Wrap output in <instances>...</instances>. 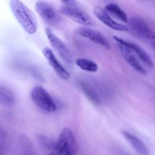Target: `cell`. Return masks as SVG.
I'll list each match as a JSON object with an SVG mask.
<instances>
[{
    "label": "cell",
    "mask_w": 155,
    "mask_h": 155,
    "mask_svg": "<svg viewBox=\"0 0 155 155\" xmlns=\"http://www.w3.org/2000/svg\"><path fill=\"white\" fill-rule=\"evenodd\" d=\"M10 8L24 31L28 34H34L37 30V21L31 10L20 0H11Z\"/></svg>",
    "instance_id": "obj_1"
},
{
    "label": "cell",
    "mask_w": 155,
    "mask_h": 155,
    "mask_svg": "<svg viewBox=\"0 0 155 155\" xmlns=\"http://www.w3.org/2000/svg\"><path fill=\"white\" fill-rule=\"evenodd\" d=\"M77 151V142L72 131L69 128H64L54 144L53 151L59 155H75Z\"/></svg>",
    "instance_id": "obj_2"
},
{
    "label": "cell",
    "mask_w": 155,
    "mask_h": 155,
    "mask_svg": "<svg viewBox=\"0 0 155 155\" xmlns=\"http://www.w3.org/2000/svg\"><path fill=\"white\" fill-rule=\"evenodd\" d=\"M129 27L133 33L139 38L150 42L155 43V28L149 21L139 16H135L129 21Z\"/></svg>",
    "instance_id": "obj_3"
},
{
    "label": "cell",
    "mask_w": 155,
    "mask_h": 155,
    "mask_svg": "<svg viewBox=\"0 0 155 155\" xmlns=\"http://www.w3.org/2000/svg\"><path fill=\"white\" fill-rule=\"evenodd\" d=\"M32 101L43 110L48 113L56 111L57 106L50 93L41 86H36L30 92Z\"/></svg>",
    "instance_id": "obj_4"
},
{
    "label": "cell",
    "mask_w": 155,
    "mask_h": 155,
    "mask_svg": "<svg viewBox=\"0 0 155 155\" xmlns=\"http://www.w3.org/2000/svg\"><path fill=\"white\" fill-rule=\"evenodd\" d=\"M45 33L51 46L57 52V54L60 56L61 58L65 63L68 64H72V56H71V52L67 48L65 44L63 42V41L59 39L58 36H56L50 28H47V27L45 28Z\"/></svg>",
    "instance_id": "obj_5"
},
{
    "label": "cell",
    "mask_w": 155,
    "mask_h": 155,
    "mask_svg": "<svg viewBox=\"0 0 155 155\" xmlns=\"http://www.w3.org/2000/svg\"><path fill=\"white\" fill-rule=\"evenodd\" d=\"M35 8L43 21L50 26H55L59 22V15L54 8L44 1H39L35 5Z\"/></svg>",
    "instance_id": "obj_6"
},
{
    "label": "cell",
    "mask_w": 155,
    "mask_h": 155,
    "mask_svg": "<svg viewBox=\"0 0 155 155\" xmlns=\"http://www.w3.org/2000/svg\"><path fill=\"white\" fill-rule=\"evenodd\" d=\"M93 13L99 21H101L106 27H109L112 30L122 32H126L129 30V27L112 19L111 18V15L105 10V8H103L100 6H95L93 9Z\"/></svg>",
    "instance_id": "obj_7"
},
{
    "label": "cell",
    "mask_w": 155,
    "mask_h": 155,
    "mask_svg": "<svg viewBox=\"0 0 155 155\" xmlns=\"http://www.w3.org/2000/svg\"><path fill=\"white\" fill-rule=\"evenodd\" d=\"M77 33L82 37L88 39L91 42L100 45L106 49L110 48V44L104 35L102 33L94 29L88 28V27H79L77 30Z\"/></svg>",
    "instance_id": "obj_8"
},
{
    "label": "cell",
    "mask_w": 155,
    "mask_h": 155,
    "mask_svg": "<svg viewBox=\"0 0 155 155\" xmlns=\"http://www.w3.org/2000/svg\"><path fill=\"white\" fill-rule=\"evenodd\" d=\"M61 12L72 20L74 22L78 23V24H82V25H91L92 21L91 18H90L89 15L84 12L83 10L79 8L78 6H65L64 5L63 7L61 8Z\"/></svg>",
    "instance_id": "obj_9"
},
{
    "label": "cell",
    "mask_w": 155,
    "mask_h": 155,
    "mask_svg": "<svg viewBox=\"0 0 155 155\" xmlns=\"http://www.w3.org/2000/svg\"><path fill=\"white\" fill-rule=\"evenodd\" d=\"M43 54L44 57L48 61L49 64L50 65L52 68L54 70L55 73L60 77L61 79L64 80H67L70 78V74L65 67L59 62L56 56L53 53L50 48H44L43 49Z\"/></svg>",
    "instance_id": "obj_10"
},
{
    "label": "cell",
    "mask_w": 155,
    "mask_h": 155,
    "mask_svg": "<svg viewBox=\"0 0 155 155\" xmlns=\"http://www.w3.org/2000/svg\"><path fill=\"white\" fill-rule=\"evenodd\" d=\"M114 39L116 41V42L118 44H121V45H125V46L128 47L129 49L132 50L134 53H135V55L144 64H145L148 68H153L154 64H153V62L152 61L151 58L149 56V54L141 48V46H139L137 44L134 43V42H129V41L126 40V39H123L122 38L118 37V36H114Z\"/></svg>",
    "instance_id": "obj_11"
},
{
    "label": "cell",
    "mask_w": 155,
    "mask_h": 155,
    "mask_svg": "<svg viewBox=\"0 0 155 155\" xmlns=\"http://www.w3.org/2000/svg\"><path fill=\"white\" fill-rule=\"evenodd\" d=\"M119 45V49L120 52H121L123 58L125 59L126 62L133 68L135 71L141 74H146V70L144 69V67L141 64L139 61L138 60V57L135 54V53L129 49L128 47L125 46V45H121V44H118Z\"/></svg>",
    "instance_id": "obj_12"
},
{
    "label": "cell",
    "mask_w": 155,
    "mask_h": 155,
    "mask_svg": "<svg viewBox=\"0 0 155 155\" xmlns=\"http://www.w3.org/2000/svg\"><path fill=\"white\" fill-rule=\"evenodd\" d=\"M122 135L123 137L125 138V139L130 144L131 146L135 149V151H136L138 154H149V151L147 146H146L145 144H144L139 138L135 136V135L132 134V133H129V132L126 131V130H122Z\"/></svg>",
    "instance_id": "obj_13"
},
{
    "label": "cell",
    "mask_w": 155,
    "mask_h": 155,
    "mask_svg": "<svg viewBox=\"0 0 155 155\" xmlns=\"http://www.w3.org/2000/svg\"><path fill=\"white\" fill-rule=\"evenodd\" d=\"M78 85L79 89L81 91L82 93L87 97V98L92 104L97 106L100 105L101 101H100V97H99L98 94H97V90H96L94 86L89 84V83H88V82L83 81V80L79 81Z\"/></svg>",
    "instance_id": "obj_14"
},
{
    "label": "cell",
    "mask_w": 155,
    "mask_h": 155,
    "mask_svg": "<svg viewBox=\"0 0 155 155\" xmlns=\"http://www.w3.org/2000/svg\"><path fill=\"white\" fill-rule=\"evenodd\" d=\"M15 103V96L13 91L6 86L0 84V105L10 107Z\"/></svg>",
    "instance_id": "obj_15"
},
{
    "label": "cell",
    "mask_w": 155,
    "mask_h": 155,
    "mask_svg": "<svg viewBox=\"0 0 155 155\" xmlns=\"http://www.w3.org/2000/svg\"><path fill=\"white\" fill-rule=\"evenodd\" d=\"M104 8L109 15L118 19L119 21H121L123 23L129 22L127 15L119 6L117 5L115 3H109L105 6Z\"/></svg>",
    "instance_id": "obj_16"
},
{
    "label": "cell",
    "mask_w": 155,
    "mask_h": 155,
    "mask_svg": "<svg viewBox=\"0 0 155 155\" xmlns=\"http://www.w3.org/2000/svg\"><path fill=\"white\" fill-rule=\"evenodd\" d=\"M75 64L82 71H87L90 73H95L98 70V65L93 61L88 58H80L75 61Z\"/></svg>",
    "instance_id": "obj_17"
},
{
    "label": "cell",
    "mask_w": 155,
    "mask_h": 155,
    "mask_svg": "<svg viewBox=\"0 0 155 155\" xmlns=\"http://www.w3.org/2000/svg\"><path fill=\"white\" fill-rule=\"evenodd\" d=\"M5 148V134L2 130H0V155H3Z\"/></svg>",
    "instance_id": "obj_18"
},
{
    "label": "cell",
    "mask_w": 155,
    "mask_h": 155,
    "mask_svg": "<svg viewBox=\"0 0 155 155\" xmlns=\"http://www.w3.org/2000/svg\"><path fill=\"white\" fill-rule=\"evenodd\" d=\"M65 6H78L74 0H60Z\"/></svg>",
    "instance_id": "obj_19"
},
{
    "label": "cell",
    "mask_w": 155,
    "mask_h": 155,
    "mask_svg": "<svg viewBox=\"0 0 155 155\" xmlns=\"http://www.w3.org/2000/svg\"><path fill=\"white\" fill-rule=\"evenodd\" d=\"M46 155H59V154H57L56 152H55V151H51V152L48 153Z\"/></svg>",
    "instance_id": "obj_20"
},
{
    "label": "cell",
    "mask_w": 155,
    "mask_h": 155,
    "mask_svg": "<svg viewBox=\"0 0 155 155\" xmlns=\"http://www.w3.org/2000/svg\"><path fill=\"white\" fill-rule=\"evenodd\" d=\"M152 45H153V49H154V51H155V43L152 44Z\"/></svg>",
    "instance_id": "obj_21"
},
{
    "label": "cell",
    "mask_w": 155,
    "mask_h": 155,
    "mask_svg": "<svg viewBox=\"0 0 155 155\" xmlns=\"http://www.w3.org/2000/svg\"><path fill=\"white\" fill-rule=\"evenodd\" d=\"M0 130H2V129H1V128H0Z\"/></svg>",
    "instance_id": "obj_22"
}]
</instances>
